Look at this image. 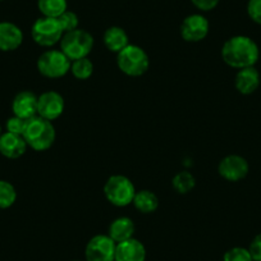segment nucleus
<instances>
[{
    "label": "nucleus",
    "instance_id": "nucleus-1",
    "mask_svg": "<svg viewBox=\"0 0 261 261\" xmlns=\"http://www.w3.org/2000/svg\"><path fill=\"white\" fill-rule=\"evenodd\" d=\"M258 58L260 50L257 44L245 35L229 37L222 46L223 62L234 69L255 67Z\"/></svg>",
    "mask_w": 261,
    "mask_h": 261
},
{
    "label": "nucleus",
    "instance_id": "nucleus-2",
    "mask_svg": "<svg viewBox=\"0 0 261 261\" xmlns=\"http://www.w3.org/2000/svg\"><path fill=\"white\" fill-rule=\"evenodd\" d=\"M23 139L27 146L35 151H45L53 146L55 141V128L50 120L36 117L27 120L26 128L23 132Z\"/></svg>",
    "mask_w": 261,
    "mask_h": 261
},
{
    "label": "nucleus",
    "instance_id": "nucleus-3",
    "mask_svg": "<svg viewBox=\"0 0 261 261\" xmlns=\"http://www.w3.org/2000/svg\"><path fill=\"white\" fill-rule=\"evenodd\" d=\"M117 65L120 72L129 77H140L147 72L150 59L141 46L128 44L117 54Z\"/></svg>",
    "mask_w": 261,
    "mask_h": 261
},
{
    "label": "nucleus",
    "instance_id": "nucleus-4",
    "mask_svg": "<svg viewBox=\"0 0 261 261\" xmlns=\"http://www.w3.org/2000/svg\"><path fill=\"white\" fill-rule=\"evenodd\" d=\"M104 195L108 201L117 207H125L134 202L136 188L132 180L122 174L110 175L104 185Z\"/></svg>",
    "mask_w": 261,
    "mask_h": 261
},
{
    "label": "nucleus",
    "instance_id": "nucleus-5",
    "mask_svg": "<svg viewBox=\"0 0 261 261\" xmlns=\"http://www.w3.org/2000/svg\"><path fill=\"white\" fill-rule=\"evenodd\" d=\"M94 47V37L90 32L77 29L67 32L60 40V50L71 62L87 58Z\"/></svg>",
    "mask_w": 261,
    "mask_h": 261
},
{
    "label": "nucleus",
    "instance_id": "nucleus-6",
    "mask_svg": "<svg viewBox=\"0 0 261 261\" xmlns=\"http://www.w3.org/2000/svg\"><path fill=\"white\" fill-rule=\"evenodd\" d=\"M71 63L62 50L50 49L37 59V71L46 79H60L71 71Z\"/></svg>",
    "mask_w": 261,
    "mask_h": 261
},
{
    "label": "nucleus",
    "instance_id": "nucleus-7",
    "mask_svg": "<svg viewBox=\"0 0 261 261\" xmlns=\"http://www.w3.org/2000/svg\"><path fill=\"white\" fill-rule=\"evenodd\" d=\"M63 32L59 22L57 18H49V17H41L36 19L32 24L31 36L37 45L42 47H51L60 42Z\"/></svg>",
    "mask_w": 261,
    "mask_h": 261
},
{
    "label": "nucleus",
    "instance_id": "nucleus-8",
    "mask_svg": "<svg viewBox=\"0 0 261 261\" xmlns=\"http://www.w3.org/2000/svg\"><path fill=\"white\" fill-rule=\"evenodd\" d=\"M117 243L108 234L94 236L85 248L86 261H114Z\"/></svg>",
    "mask_w": 261,
    "mask_h": 261
},
{
    "label": "nucleus",
    "instance_id": "nucleus-9",
    "mask_svg": "<svg viewBox=\"0 0 261 261\" xmlns=\"http://www.w3.org/2000/svg\"><path fill=\"white\" fill-rule=\"evenodd\" d=\"M250 172L248 162L241 155H227L218 165V173L228 182H238L247 177Z\"/></svg>",
    "mask_w": 261,
    "mask_h": 261
},
{
    "label": "nucleus",
    "instance_id": "nucleus-10",
    "mask_svg": "<svg viewBox=\"0 0 261 261\" xmlns=\"http://www.w3.org/2000/svg\"><path fill=\"white\" fill-rule=\"evenodd\" d=\"M210 24L202 14H191L180 24V36L187 42H200L209 34Z\"/></svg>",
    "mask_w": 261,
    "mask_h": 261
},
{
    "label": "nucleus",
    "instance_id": "nucleus-11",
    "mask_svg": "<svg viewBox=\"0 0 261 261\" xmlns=\"http://www.w3.org/2000/svg\"><path fill=\"white\" fill-rule=\"evenodd\" d=\"M64 107V99H63L59 92H42L39 96V100H37V115L53 122V120L58 119L63 114Z\"/></svg>",
    "mask_w": 261,
    "mask_h": 261
},
{
    "label": "nucleus",
    "instance_id": "nucleus-12",
    "mask_svg": "<svg viewBox=\"0 0 261 261\" xmlns=\"http://www.w3.org/2000/svg\"><path fill=\"white\" fill-rule=\"evenodd\" d=\"M37 100L39 96L32 91H21L14 96L12 102L13 115L22 118V119H31L37 115Z\"/></svg>",
    "mask_w": 261,
    "mask_h": 261
},
{
    "label": "nucleus",
    "instance_id": "nucleus-13",
    "mask_svg": "<svg viewBox=\"0 0 261 261\" xmlns=\"http://www.w3.org/2000/svg\"><path fill=\"white\" fill-rule=\"evenodd\" d=\"M146 248L141 241L129 238L127 241L117 243L114 261H145Z\"/></svg>",
    "mask_w": 261,
    "mask_h": 261
},
{
    "label": "nucleus",
    "instance_id": "nucleus-14",
    "mask_svg": "<svg viewBox=\"0 0 261 261\" xmlns=\"http://www.w3.org/2000/svg\"><path fill=\"white\" fill-rule=\"evenodd\" d=\"M23 42V32L12 22H0V50L13 51Z\"/></svg>",
    "mask_w": 261,
    "mask_h": 261
},
{
    "label": "nucleus",
    "instance_id": "nucleus-15",
    "mask_svg": "<svg viewBox=\"0 0 261 261\" xmlns=\"http://www.w3.org/2000/svg\"><path fill=\"white\" fill-rule=\"evenodd\" d=\"M27 144L23 136L6 132L0 136V154L8 159H18L26 152Z\"/></svg>",
    "mask_w": 261,
    "mask_h": 261
},
{
    "label": "nucleus",
    "instance_id": "nucleus-16",
    "mask_svg": "<svg viewBox=\"0 0 261 261\" xmlns=\"http://www.w3.org/2000/svg\"><path fill=\"white\" fill-rule=\"evenodd\" d=\"M260 86V73L255 67L238 69L234 79V87L240 94L251 95Z\"/></svg>",
    "mask_w": 261,
    "mask_h": 261
},
{
    "label": "nucleus",
    "instance_id": "nucleus-17",
    "mask_svg": "<svg viewBox=\"0 0 261 261\" xmlns=\"http://www.w3.org/2000/svg\"><path fill=\"white\" fill-rule=\"evenodd\" d=\"M135 230H136V227H135L134 220L128 217H119L110 223L108 236L115 243H120L123 241L134 238Z\"/></svg>",
    "mask_w": 261,
    "mask_h": 261
},
{
    "label": "nucleus",
    "instance_id": "nucleus-18",
    "mask_svg": "<svg viewBox=\"0 0 261 261\" xmlns=\"http://www.w3.org/2000/svg\"><path fill=\"white\" fill-rule=\"evenodd\" d=\"M102 41H104L105 47H107L109 51L117 53V54L129 44L127 32H125L122 27L118 26L109 27V29L104 32Z\"/></svg>",
    "mask_w": 261,
    "mask_h": 261
},
{
    "label": "nucleus",
    "instance_id": "nucleus-19",
    "mask_svg": "<svg viewBox=\"0 0 261 261\" xmlns=\"http://www.w3.org/2000/svg\"><path fill=\"white\" fill-rule=\"evenodd\" d=\"M132 204L135 205L136 210H139L142 214H151V213L156 212L159 207V199L152 191L141 190L136 191Z\"/></svg>",
    "mask_w": 261,
    "mask_h": 261
},
{
    "label": "nucleus",
    "instance_id": "nucleus-20",
    "mask_svg": "<svg viewBox=\"0 0 261 261\" xmlns=\"http://www.w3.org/2000/svg\"><path fill=\"white\" fill-rule=\"evenodd\" d=\"M37 7L42 17L58 18L67 11L68 4L67 0H37Z\"/></svg>",
    "mask_w": 261,
    "mask_h": 261
},
{
    "label": "nucleus",
    "instance_id": "nucleus-21",
    "mask_svg": "<svg viewBox=\"0 0 261 261\" xmlns=\"http://www.w3.org/2000/svg\"><path fill=\"white\" fill-rule=\"evenodd\" d=\"M172 186L178 193L180 195H186V193L191 192L196 186V179L192 175V173L187 172V170H182L178 172L177 174L173 177Z\"/></svg>",
    "mask_w": 261,
    "mask_h": 261
},
{
    "label": "nucleus",
    "instance_id": "nucleus-22",
    "mask_svg": "<svg viewBox=\"0 0 261 261\" xmlns=\"http://www.w3.org/2000/svg\"><path fill=\"white\" fill-rule=\"evenodd\" d=\"M71 72L74 79L85 81V80H89L94 73V64L89 58L73 60L71 63Z\"/></svg>",
    "mask_w": 261,
    "mask_h": 261
},
{
    "label": "nucleus",
    "instance_id": "nucleus-23",
    "mask_svg": "<svg viewBox=\"0 0 261 261\" xmlns=\"http://www.w3.org/2000/svg\"><path fill=\"white\" fill-rule=\"evenodd\" d=\"M17 191L8 180L0 179V210L8 209L16 202Z\"/></svg>",
    "mask_w": 261,
    "mask_h": 261
},
{
    "label": "nucleus",
    "instance_id": "nucleus-24",
    "mask_svg": "<svg viewBox=\"0 0 261 261\" xmlns=\"http://www.w3.org/2000/svg\"><path fill=\"white\" fill-rule=\"evenodd\" d=\"M57 19H58V22H59L60 27H62V30L64 34L74 31V30L79 29V23H80L79 16H77L74 12H71L67 9V11H65L62 16L58 17Z\"/></svg>",
    "mask_w": 261,
    "mask_h": 261
},
{
    "label": "nucleus",
    "instance_id": "nucleus-25",
    "mask_svg": "<svg viewBox=\"0 0 261 261\" xmlns=\"http://www.w3.org/2000/svg\"><path fill=\"white\" fill-rule=\"evenodd\" d=\"M223 261H253L248 248L233 247L223 256Z\"/></svg>",
    "mask_w": 261,
    "mask_h": 261
},
{
    "label": "nucleus",
    "instance_id": "nucleus-26",
    "mask_svg": "<svg viewBox=\"0 0 261 261\" xmlns=\"http://www.w3.org/2000/svg\"><path fill=\"white\" fill-rule=\"evenodd\" d=\"M26 119H22V118L13 115V117L7 120V132L22 136L24 132V128H26Z\"/></svg>",
    "mask_w": 261,
    "mask_h": 261
},
{
    "label": "nucleus",
    "instance_id": "nucleus-27",
    "mask_svg": "<svg viewBox=\"0 0 261 261\" xmlns=\"http://www.w3.org/2000/svg\"><path fill=\"white\" fill-rule=\"evenodd\" d=\"M247 14L251 21L261 26V0H248Z\"/></svg>",
    "mask_w": 261,
    "mask_h": 261
},
{
    "label": "nucleus",
    "instance_id": "nucleus-28",
    "mask_svg": "<svg viewBox=\"0 0 261 261\" xmlns=\"http://www.w3.org/2000/svg\"><path fill=\"white\" fill-rule=\"evenodd\" d=\"M248 251L253 261H261V233L253 238L252 242L250 243Z\"/></svg>",
    "mask_w": 261,
    "mask_h": 261
},
{
    "label": "nucleus",
    "instance_id": "nucleus-29",
    "mask_svg": "<svg viewBox=\"0 0 261 261\" xmlns=\"http://www.w3.org/2000/svg\"><path fill=\"white\" fill-rule=\"evenodd\" d=\"M191 2L196 8L202 12L213 11L219 4V0H191Z\"/></svg>",
    "mask_w": 261,
    "mask_h": 261
},
{
    "label": "nucleus",
    "instance_id": "nucleus-30",
    "mask_svg": "<svg viewBox=\"0 0 261 261\" xmlns=\"http://www.w3.org/2000/svg\"><path fill=\"white\" fill-rule=\"evenodd\" d=\"M2 135L3 134H2V125H0V136H2Z\"/></svg>",
    "mask_w": 261,
    "mask_h": 261
},
{
    "label": "nucleus",
    "instance_id": "nucleus-31",
    "mask_svg": "<svg viewBox=\"0 0 261 261\" xmlns=\"http://www.w3.org/2000/svg\"><path fill=\"white\" fill-rule=\"evenodd\" d=\"M73 261H80V260H73Z\"/></svg>",
    "mask_w": 261,
    "mask_h": 261
},
{
    "label": "nucleus",
    "instance_id": "nucleus-32",
    "mask_svg": "<svg viewBox=\"0 0 261 261\" xmlns=\"http://www.w3.org/2000/svg\"><path fill=\"white\" fill-rule=\"evenodd\" d=\"M0 2H2V0H0Z\"/></svg>",
    "mask_w": 261,
    "mask_h": 261
}]
</instances>
